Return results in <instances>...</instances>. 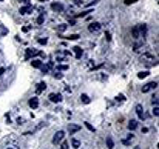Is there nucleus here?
Segmentation results:
<instances>
[{"instance_id":"dca6fc26","label":"nucleus","mask_w":159,"mask_h":149,"mask_svg":"<svg viewBox=\"0 0 159 149\" xmlns=\"http://www.w3.org/2000/svg\"><path fill=\"white\" fill-rule=\"evenodd\" d=\"M45 88H47V83H45V82H40V83L37 85V94L42 92L43 89H45Z\"/></svg>"},{"instance_id":"6e6552de","label":"nucleus","mask_w":159,"mask_h":149,"mask_svg":"<svg viewBox=\"0 0 159 149\" xmlns=\"http://www.w3.org/2000/svg\"><path fill=\"white\" fill-rule=\"evenodd\" d=\"M28 104H30V108H33V109H36V108L39 106V99H37V97H33V99H30Z\"/></svg>"},{"instance_id":"a19ab883","label":"nucleus","mask_w":159,"mask_h":149,"mask_svg":"<svg viewBox=\"0 0 159 149\" xmlns=\"http://www.w3.org/2000/svg\"><path fill=\"white\" fill-rule=\"evenodd\" d=\"M8 149H13V148H8Z\"/></svg>"},{"instance_id":"a211bd4d","label":"nucleus","mask_w":159,"mask_h":149,"mask_svg":"<svg viewBox=\"0 0 159 149\" xmlns=\"http://www.w3.org/2000/svg\"><path fill=\"white\" fill-rule=\"evenodd\" d=\"M67 28H68V25H65V23L64 25H59L57 26V31L59 32H64V31H67Z\"/></svg>"},{"instance_id":"7c9ffc66","label":"nucleus","mask_w":159,"mask_h":149,"mask_svg":"<svg viewBox=\"0 0 159 149\" xmlns=\"http://www.w3.org/2000/svg\"><path fill=\"white\" fill-rule=\"evenodd\" d=\"M60 149H70V148H68V143H67V142H64V143L60 145Z\"/></svg>"},{"instance_id":"b1692460","label":"nucleus","mask_w":159,"mask_h":149,"mask_svg":"<svg viewBox=\"0 0 159 149\" xmlns=\"http://www.w3.org/2000/svg\"><path fill=\"white\" fill-rule=\"evenodd\" d=\"M67 40H77L79 39V34H71V36H68V37H65Z\"/></svg>"},{"instance_id":"4be33fe9","label":"nucleus","mask_w":159,"mask_h":149,"mask_svg":"<svg viewBox=\"0 0 159 149\" xmlns=\"http://www.w3.org/2000/svg\"><path fill=\"white\" fill-rule=\"evenodd\" d=\"M57 71H67V69H68V65H57Z\"/></svg>"},{"instance_id":"f704fd0d","label":"nucleus","mask_w":159,"mask_h":149,"mask_svg":"<svg viewBox=\"0 0 159 149\" xmlns=\"http://www.w3.org/2000/svg\"><path fill=\"white\" fill-rule=\"evenodd\" d=\"M105 39H107V40H110V39H111V36H110V32H105Z\"/></svg>"},{"instance_id":"bb28decb","label":"nucleus","mask_w":159,"mask_h":149,"mask_svg":"<svg viewBox=\"0 0 159 149\" xmlns=\"http://www.w3.org/2000/svg\"><path fill=\"white\" fill-rule=\"evenodd\" d=\"M124 100H125V95H124V94H119L116 97V102H124Z\"/></svg>"},{"instance_id":"9d476101","label":"nucleus","mask_w":159,"mask_h":149,"mask_svg":"<svg viewBox=\"0 0 159 149\" xmlns=\"http://www.w3.org/2000/svg\"><path fill=\"white\" fill-rule=\"evenodd\" d=\"M68 131H70V135H73V134L77 132V131H81V126H79V125H70Z\"/></svg>"},{"instance_id":"9b49d317","label":"nucleus","mask_w":159,"mask_h":149,"mask_svg":"<svg viewBox=\"0 0 159 149\" xmlns=\"http://www.w3.org/2000/svg\"><path fill=\"white\" fill-rule=\"evenodd\" d=\"M31 11H33V6L31 5H25L23 8H20V14H23V15L25 14H30Z\"/></svg>"},{"instance_id":"ddd939ff","label":"nucleus","mask_w":159,"mask_h":149,"mask_svg":"<svg viewBox=\"0 0 159 149\" xmlns=\"http://www.w3.org/2000/svg\"><path fill=\"white\" fill-rule=\"evenodd\" d=\"M136 128H138V121H136V120H130V121H128V129H130V131H135Z\"/></svg>"},{"instance_id":"473e14b6","label":"nucleus","mask_w":159,"mask_h":149,"mask_svg":"<svg viewBox=\"0 0 159 149\" xmlns=\"http://www.w3.org/2000/svg\"><path fill=\"white\" fill-rule=\"evenodd\" d=\"M138 0H125V5H131V3H136Z\"/></svg>"},{"instance_id":"f257e3e1","label":"nucleus","mask_w":159,"mask_h":149,"mask_svg":"<svg viewBox=\"0 0 159 149\" xmlns=\"http://www.w3.org/2000/svg\"><path fill=\"white\" fill-rule=\"evenodd\" d=\"M131 34H133V39H145L147 36V25H138L131 29Z\"/></svg>"},{"instance_id":"c756f323","label":"nucleus","mask_w":159,"mask_h":149,"mask_svg":"<svg viewBox=\"0 0 159 149\" xmlns=\"http://www.w3.org/2000/svg\"><path fill=\"white\" fill-rule=\"evenodd\" d=\"M39 43H40V45H47L48 39H47V37H45V39H39Z\"/></svg>"},{"instance_id":"e433bc0d","label":"nucleus","mask_w":159,"mask_h":149,"mask_svg":"<svg viewBox=\"0 0 159 149\" xmlns=\"http://www.w3.org/2000/svg\"><path fill=\"white\" fill-rule=\"evenodd\" d=\"M3 72H5V68H0V75H3Z\"/></svg>"},{"instance_id":"423d86ee","label":"nucleus","mask_w":159,"mask_h":149,"mask_svg":"<svg viewBox=\"0 0 159 149\" xmlns=\"http://www.w3.org/2000/svg\"><path fill=\"white\" fill-rule=\"evenodd\" d=\"M50 100H51L53 103H60V102L64 100V99H62V94H56V92H51V94H50Z\"/></svg>"},{"instance_id":"6ab92c4d","label":"nucleus","mask_w":159,"mask_h":149,"mask_svg":"<svg viewBox=\"0 0 159 149\" xmlns=\"http://www.w3.org/2000/svg\"><path fill=\"white\" fill-rule=\"evenodd\" d=\"M31 63H33V66H34V68H40V66L43 65V63L40 62V60H33Z\"/></svg>"},{"instance_id":"58836bf2","label":"nucleus","mask_w":159,"mask_h":149,"mask_svg":"<svg viewBox=\"0 0 159 149\" xmlns=\"http://www.w3.org/2000/svg\"><path fill=\"white\" fill-rule=\"evenodd\" d=\"M40 2H42V3H45V2H48V0H40Z\"/></svg>"},{"instance_id":"412c9836","label":"nucleus","mask_w":159,"mask_h":149,"mask_svg":"<svg viewBox=\"0 0 159 149\" xmlns=\"http://www.w3.org/2000/svg\"><path fill=\"white\" fill-rule=\"evenodd\" d=\"M71 146H73V148H79V146H81V142L76 140V138H73V140H71Z\"/></svg>"},{"instance_id":"79ce46f5","label":"nucleus","mask_w":159,"mask_h":149,"mask_svg":"<svg viewBox=\"0 0 159 149\" xmlns=\"http://www.w3.org/2000/svg\"><path fill=\"white\" fill-rule=\"evenodd\" d=\"M0 2H3V0H0Z\"/></svg>"},{"instance_id":"7ed1b4c3","label":"nucleus","mask_w":159,"mask_h":149,"mask_svg":"<svg viewBox=\"0 0 159 149\" xmlns=\"http://www.w3.org/2000/svg\"><path fill=\"white\" fill-rule=\"evenodd\" d=\"M64 137H65V132H64V131H57V132L54 134V137H53V145L62 143V140H64Z\"/></svg>"},{"instance_id":"cd10ccee","label":"nucleus","mask_w":159,"mask_h":149,"mask_svg":"<svg viewBox=\"0 0 159 149\" xmlns=\"http://www.w3.org/2000/svg\"><path fill=\"white\" fill-rule=\"evenodd\" d=\"M122 143L125 145V146H130V145H131V140H130V138H124V140H122Z\"/></svg>"},{"instance_id":"f8f14e48","label":"nucleus","mask_w":159,"mask_h":149,"mask_svg":"<svg viewBox=\"0 0 159 149\" xmlns=\"http://www.w3.org/2000/svg\"><path fill=\"white\" fill-rule=\"evenodd\" d=\"M37 54H40V52H39V51H36V49H26V58L34 57V56H37Z\"/></svg>"},{"instance_id":"1a4fd4ad","label":"nucleus","mask_w":159,"mask_h":149,"mask_svg":"<svg viewBox=\"0 0 159 149\" xmlns=\"http://www.w3.org/2000/svg\"><path fill=\"white\" fill-rule=\"evenodd\" d=\"M51 9L57 11V12H62V11H64V5H62V3H51Z\"/></svg>"},{"instance_id":"a878e982","label":"nucleus","mask_w":159,"mask_h":149,"mask_svg":"<svg viewBox=\"0 0 159 149\" xmlns=\"http://www.w3.org/2000/svg\"><path fill=\"white\" fill-rule=\"evenodd\" d=\"M148 74H150L148 71H141V72L138 74V77H139V78H144V77H147Z\"/></svg>"},{"instance_id":"c9c22d12","label":"nucleus","mask_w":159,"mask_h":149,"mask_svg":"<svg viewBox=\"0 0 159 149\" xmlns=\"http://www.w3.org/2000/svg\"><path fill=\"white\" fill-rule=\"evenodd\" d=\"M98 2H99V0H94V2H91V3H90V5H88V6H93V5H96V3H98Z\"/></svg>"},{"instance_id":"393cba45","label":"nucleus","mask_w":159,"mask_h":149,"mask_svg":"<svg viewBox=\"0 0 159 149\" xmlns=\"http://www.w3.org/2000/svg\"><path fill=\"white\" fill-rule=\"evenodd\" d=\"M152 103H153V106H158V103H159L158 95H153V97H152Z\"/></svg>"},{"instance_id":"2eb2a0df","label":"nucleus","mask_w":159,"mask_h":149,"mask_svg":"<svg viewBox=\"0 0 159 149\" xmlns=\"http://www.w3.org/2000/svg\"><path fill=\"white\" fill-rule=\"evenodd\" d=\"M73 49H74V52H76V58H81V57H82V48L74 46Z\"/></svg>"},{"instance_id":"0eeeda50","label":"nucleus","mask_w":159,"mask_h":149,"mask_svg":"<svg viewBox=\"0 0 159 149\" xmlns=\"http://www.w3.org/2000/svg\"><path fill=\"white\" fill-rule=\"evenodd\" d=\"M136 114H138L139 120H144V118H145V114H144V108H142V104H136Z\"/></svg>"},{"instance_id":"2f4dec72","label":"nucleus","mask_w":159,"mask_h":149,"mask_svg":"<svg viewBox=\"0 0 159 149\" xmlns=\"http://www.w3.org/2000/svg\"><path fill=\"white\" fill-rule=\"evenodd\" d=\"M85 126H87L88 129H90V131H91V132H94V128H93V126H91L90 123H85Z\"/></svg>"},{"instance_id":"ea45409f","label":"nucleus","mask_w":159,"mask_h":149,"mask_svg":"<svg viewBox=\"0 0 159 149\" xmlns=\"http://www.w3.org/2000/svg\"><path fill=\"white\" fill-rule=\"evenodd\" d=\"M135 149H141V148H139V146H135Z\"/></svg>"},{"instance_id":"f03ea898","label":"nucleus","mask_w":159,"mask_h":149,"mask_svg":"<svg viewBox=\"0 0 159 149\" xmlns=\"http://www.w3.org/2000/svg\"><path fill=\"white\" fill-rule=\"evenodd\" d=\"M141 60H142L144 63H147V66H156L158 65V58L155 56H150V54H144Z\"/></svg>"},{"instance_id":"f3484780","label":"nucleus","mask_w":159,"mask_h":149,"mask_svg":"<svg viewBox=\"0 0 159 149\" xmlns=\"http://www.w3.org/2000/svg\"><path fill=\"white\" fill-rule=\"evenodd\" d=\"M40 69H42V72H43V74H48L51 68H50L48 65H42V66H40Z\"/></svg>"},{"instance_id":"39448f33","label":"nucleus","mask_w":159,"mask_h":149,"mask_svg":"<svg viewBox=\"0 0 159 149\" xmlns=\"http://www.w3.org/2000/svg\"><path fill=\"white\" fill-rule=\"evenodd\" d=\"M88 31H90V32H99V31H101V23H99V22L90 23V26H88Z\"/></svg>"},{"instance_id":"5701e85b","label":"nucleus","mask_w":159,"mask_h":149,"mask_svg":"<svg viewBox=\"0 0 159 149\" xmlns=\"http://www.w3.org/2000/svg\"><path fill=\"white\" fill-rule=\"evenodd\" d=\"M107 146H108V149H113V146H114V145H113V138H111V137H108V138H107Z\"/></svg>"},{"instance_id":"c85d7f7f","label":"nucleus","mask_w":159,"mask_h":149,"mask_svg":"<svg viewBox=\"0 0 159 149\" xmlns=\"http://www.w3.org/2000/svg\"><path fill=\"white\" fill-rule=\"evenodd\" d=\"M153 115H155V117L159 115V106H155V108H153Z\"/></svg>"},{"instance_id":"4c0bfd02","label":"nucleus","mask_w":159,"mask_h":149,"mask_svg":"<svg viewBox=\"0 0 159 149\" xmlns=\"http://www.w3.org/2000/svg\"><path fill=\"white\" fill-rule=\"evenodd\" d=\"M23 3H25V5H31V2H30V0H23Z\"/></svg>"},{"instance_id":"20e7f679","label":"nucleus","mask_w":159,"mask_h":149,"mask_svg":"<svg viewBox=\"0 0 159 149\" xmlns=\"http://www.w3.org/2000/svg\"><path fill=\"white\" fill-rule=\"evenodd\" d=\"M156 88H158V82H150V83H147L145 86H142V92L147 94V92H150V91L156 89Z\"/></svg>"},{"instance_id":"72a5a7b5","label":"nucleus","mask_w":159,"mask_h":149,"mask_svg":"<svg viewBox=\"0 0 159 149\" xmlns=\"http://www.w3.org/2000/svg\"><path fill=\"white\" fill-rule=\"evenodd\" d=\"M37 23H39V25H42V23H43V14H42V15L39 17V19H37Z\"/></svg>"},{"instance_id":"aec40b11","label":"nucleus","mask_w":159,"mask_h":149,"mask_svg":"<svg viewBox=\"0 0 159 149\" xmlns=\"http://www.w3.org/2000/svg\"><path fill=\"white\" fill-rule=\"evenodd\" d=\"M53 75H54V78H57V80H60V78L64 77V75H62V71H57V69L54 71V74H53Z\"/></svg>"},{"instance_id":"4468645a","label":"nucleus","mask_w":159,"mask_h":149,"mask_svg":"<svg viewBox=\"0 0 159 149\" xmlns=\"http://www.w3.org/2000/svg\"><path fill=\"white\" fill-rule=\"evenodd\" d=\"M81 102H82L84 104H90L91 100H90V97H88L87 94H82V95H81Z\"/></svg>"}]
</instances>
